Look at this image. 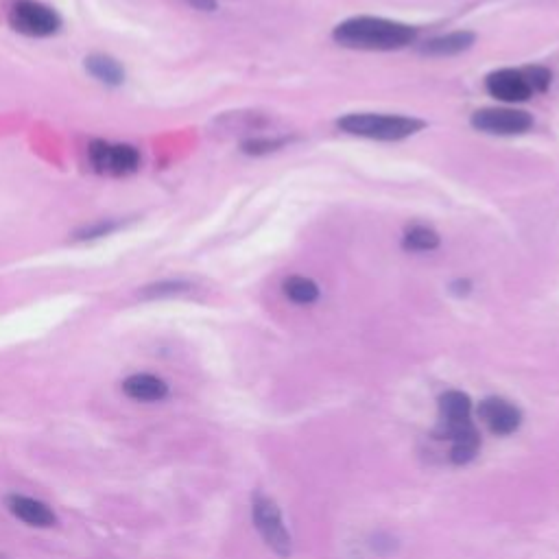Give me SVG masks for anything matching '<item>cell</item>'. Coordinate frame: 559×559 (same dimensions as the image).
<instances>
[{
    "mask_svg": "<svg viewBox=\"0 0 559 559\" xmlns=\"http://www.w3.org/2000/svg\"><path fill=\"white\" fill-rule=\"evenodd\" d=\"M418 38V31L404 22L374 18V16H356L343 20L332 31L335 40L343 49L354 51H400Z\"/></svg>",
    "mask_w": 559,
    "mask_h": 559,
    "instance_id": "1",
    "label": "cell"
},
{
    "mask_svg": "<svg viewBox=\"0 0 559 559\" xmlns=\"http://www.w3.org/2000/svg\"><path fill=\"white\" fill-rule=\"evenodd\" d=\"M337 127L350 136L396 142L422 132L424 121L413 116H400V114L356 112V114L341 116L337 121Z\"/></svg>",
    "mask_w": 559,
    "mask_h": 559,
    "instance_id": "2",
    "label": "cell"
},
{
    "mask_svg": "<svg viewBox=\"0 0 559 559\" xmlns=\"http://www.w3.org/2000/svg\"><path fill=\"white\" fill-rule=\"evenodd\" d=\"M252 518H254L256 531L260 533V538L265 540L269 549L278 557H289L293 549L291 533L287 527H284L282 511L276 505V501L258 492L252 498Z\"/></svg>",
    "mask_w": 559,
    "mask_h": 559,
    "instance_id": "3",
    "label": "cell"
},
{
    "mask_svg": "<svg viewBox=\"0 0 559 559\" xmlns=\"http://www.w3.org/2000/svg\"><path fill=\"white\" fill-rule=\"evenodd\" d=\"M479 431L472 422V400L463 391L450 389L439 398V424L437 435L439 439L455 442L457 437Z\"/></svg>",
    "mask_w": 559,
    "mask_h": 559,
    "instance_id": "4",
    "label": "cell"
},
{
    "mask_svg": "<svg viewBox=\"0 0 559 559\" xmlns=\"http://www.w3.org/2000/svg\"><path fill=\"white\" fill-rule=\"evenodd\" d=\"M9 25L29 38H49L62 27L55 11L38 0H16L9 9Z\"/></svg>",
    "mask_w": 559,
    "mask_h": 559,
    "instance_id": "5",
    "label": "cell"
},
{
    "mask_svg": "<svg viewBox=\"0 0 559 559\" xmlns=\"http://www.w3.org/2000/svg\"><path fill=\"white\" fill-rule=\"evenodd\" d=\"M88 153L94 171H99L103 175H116V177L132 175L140 166L138 149L132 145H121V142L94 140Z\"/></svg>",
    "mask_w": 559,
    "mask_h": 559,
    "instance_id": "6",
    "label": "cell"
},
{
    "mask_svg": "<svg viewBox=\"0 0 559 559\" xmlns=\"http://www.w3.org/2000/svg\"><path fill=\"white\" fill-rule=\"evenodd\" d=\"M470 123L483 134L520 136L533 127V116L522 110H511V107H485V110L472 114Z\"/></svg>",
    "mask_w": 559,
    "mask_h": 559,
    "instance_id": "7",
    "label": "cell"
},
{
    "mask_svg": "<svg viewBox=\"0 0 559 559\" xmlns=\"http://www.w3.org/2000/svg\"><path fill=\"white\" fill-rule=\"evenodd\" d=\"M485 88L492 94L494 99L503 103H525L533 97V90L529 81L522 73V68H501L487 75Z\"/></svg>",
    "mask_w": 559,
    "mask_h": 559,
    "instance_id": "8",
    "label": "cell"
},
{
    "mask_svg": "<svg viewBox=\"0 0 559 559\" xmlns=\"http://www.w3.org/2000/svg\"><path fill=\"white\" fill-rule=\"evenodd\" d=\"M479 418L494 435H511L522 424V411L514 402L492 396L479 404Z\"/></svg>",
    "mask_w": 559,
    "mask_h": 559,
    "instance_id": "9",
    "label": "cell"
},
{
    "mask_svg": "<svg viewBox=\"0 0 559 559\" xmlns=\"http://www.w3.org/2000/svg\"><path fill=\"white\" fill-rule=\"evenodd\" d=\"M7 507H9L11 514H14L18 520L27 522L29 527L46 529V527L57 525V516L53 514V511L46 507L44 503L35 501V498L14 494V496L7 498Z\"/></svg>",
    "mask_w": 559,
    "mask_h": 559,
    "instance_id": "10",
    "label": "cell"
},
{
    "mask_svg": "<svg viewBox=\"0 0 559 559\" xmlns=\"http://www.w3.org/2000/svg\"><path fill=\"white\" fill-rule=\"evenodd\" d=\"M474 40H477V35L472 31H455V33L437 35V38L428 40L420 46V53L428 57H453L472 49Z\"/></svg>",
    "mask_w": 559,
    "mask_h": 559,
    "instance_id": "11",
    "label": "cell"
},
{
    "mask_svg": "<svg viewBox=\"0 0 559 559\" xmlns=\"http://www.w3.org/2000/svg\"><path fill=\"white\" fill-rule=\"evenodd\" d=\"M123 391L136 402H160L169 396V385L153 374H134L123 383Z\"/></svg>",
    "mask_w": 559,
    "mask_h": 559,
    "instance_id": "12",
    "label": "cell"
},
{
    "mask_svg": "<svg viewBox=\"0 0 559 559\" xmlns=\"http://www.w3.org/2000/svg\"><path fill=\"white\" fill-rule=\"evenodd\" d=\"M86 70L94 79L105 83V86H121L125 81V68L110 55L99 53L86 57Z\"/></svg>",
    "mask_w": 559,
    "mask_h": 559,
    "instance_id": "13",
    "label": "cell"
},
{
    "mask_svg": "<svg viewBox=\"0 0 559 559\" xmlns=\"http://www.w3.org/2000/svg\"><path fill=\"white\" fill-rule=\"evenodd\" d=\"M282 289H284V295H287L289 300L295 302V304L308 306V304H315L319 300V287H317V282L311 280V278L291 276V278L284 280Z\"/></svg>",
    "mask_w": 559,
    "mask_h": 559,
    "instance_id": "14",
    "label": "cell"
},
{
    "mask_svg": "<svg viewBox=\"0 0 559 559\" xmlns=\"http://www.w3.org/2000/svg\"><path fill=\"white\" fill-rule=\"evenodd\" d=\"M402 247L407 252H433L439 247V234L428 225H413L402 236Z\"/></svg>",
    "mask_w": 559,
    "mask_h": 559,
    "instance_id": "15",
    "label": "cell"
},
{
    "mask_svg": "<svg viewBox=\"0 0 559 559\" xmlns=\"http://www.w3.org/2000/svg\"><path fill=\"white\" fill-rule=\"evenodd\" d=\"M186 291L188 284L182 280H162L142 289V297H145V300H162V297H175Z\"/></svg>",
    "mask_w": 559,
    "mask_h": 559,
    "instance_id": "16",
    "label": "cell"
},
{
    "mask_svg": "<svg viewBox=\"0 0 559 559\" xmlns=\"http://www.w3.org/2000/svg\"><path fill=\"white\" fill-rule=\"evenodd\" d=\"M289 138H249L241 145V151L247 156H267L287 145Z\"/></svg>",
    "mask_w": 559,
    "mask_h": 559,
    "instance_id": "17",
    "label": "cell"
},
{
    "mask_svg": "<svg viewBox=\"0 0 559 559\" xmlns=\"http://www.w3.org/2000/svg\"><path fill=\"white\" fill-rule=\"evenodd\" d=\"M522 73H525L527 81H529V86L535 92H546L551 86V81H553V75H551V70L549 68H544V66H529V68H522Z\"/></svg>",
    "mask_w": 559,
    "mask_h": 559,
    "instance_id": "18",
    "label": "cell"
},
{
    "mask_svg": "<svg viewBox=\"0 0 559 559\" xmlns=\"http://www.w3.org/2000/svg\"><path fill=\"white\" fill-rule=\"evenodd\" d=\"M114 230H118L116 221H99V223L90 225V228H83L77 234V241H97V239H103V236H110Z\"/></svg>",
    "mask_w": 559,
    "mask_h": 559,
    "instance_id": "19",
    "label": "cell"
},
{
    "mask_svg": "<svg viewBox=\"0 0 559 559\" xmlns=\"http://www.w3.org/2000/svg\"><path fill=\"white\" fill-rule=\"evenodd\" d=\"M188 5L197 11H214L217 9V0H188Z\"/></svg>",
    "mask_w": 559,
    "mask_h": 559,
    "instance_id": "20",
    "label": "cell"
},
{
    "mask_svg": "<svg viewBox=\"0 0 559 559\" xmlns=\"http://www.w3.org/2000/svg\"><path fill=\"white\" fill-rule=\"evenodd\" d=\"M470 289H472L470 280H457V282L450 284V291H453L455 295H468Z\"/></svg>",
    "mask_w": 559,
    "mask_h": 559,
    "instance_id": "21",
    "label": "cell"
}]
</instances>
